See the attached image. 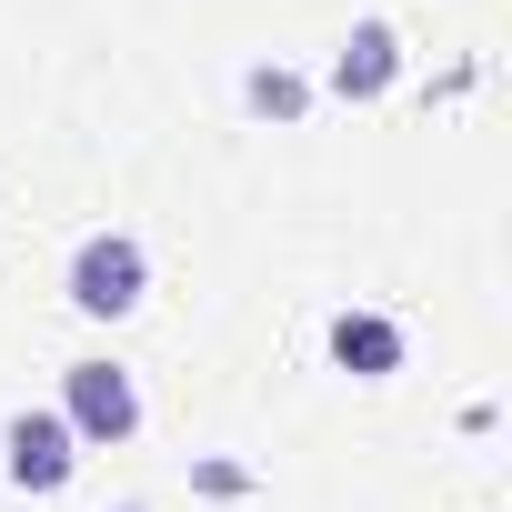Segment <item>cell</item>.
I'll return each instance as SVG.
<instances>
[{
  "instance_id": "8992f818",
  "label": "cell",
  "mask_w": 512,
  "mask_h": 512,
  "mask_svg": "<svg viewBox=\"0 0 512 512\" xmlns=\"http://www.w3.org/2000/svg\"><path fill=\"white\" fill-rule=\"evenodd\" d=\"M241 101H251V111H272V121H302V101H312V91H302L292 71H251V81H241Z\"/></svg>"
},
{
  "instance_id": "ba28073f",
  "label": "cell",
  "mask_w": 512,
  "mask_h": 512,
  "mask_svg": "<svg viewBox=\"0 0 512 512\" xmlns=\"http://www.w3.org/2000/svg\"><path fill=\"white\" fill-rule=\"evenodd\" d=\"M121 512H141V502H121Z\"/></svg>"
},
{
  "instance_id": "5b68a950",
  "label": "cell",
  "mask_w": 512,
  "mask_h": 512,
  "mask_svg": "<svg viewBox=\"0 0 512 512\" xmlns=\"http://www.w3.org/2000/svg\"><path fill=\"white\" fill-rule=\"evenodd\" d=\"M332 362L352 382H392L402 372V322L392 312H332Z\"/></svg>"
},
{
  "instance_id": "7a4b0ae2",
  "label": "cell",
  "mask_w": 512,
  "mask_h": 512,
  "mask_svg": "<svg viewBox=\"0 0 512 512\" xmlns=\"http://www.w3.org/2000/svg\"><path fill=\"white\" fill-rule=\"evenodd\" d=\"M141 292H151V251H141L131 231H91V241L71 251V312L121 322V312H141Z\"/></svg>"
},
{
  "instance_id": "3957f363",
  "label": "cell",
  "mask_w": 512,
  "mask_h": 512,
  "mask_svg": "<svg viewBox=\"0 0 512 512\" xmlns=\"http://www.w3.org/2000/svg\"><path fill=\"white\" fill-rule=\"evenodd\" d=\"M0 472H11L21 492H61L81 472V442L61 412H11V432H0Z\"/></svg>"
},
{
  "instance_id": "277c9868",
  "label": "cell",
  "mask_w": 512,
  "mask_h": 512,
  "mask_svg": "<svg viewBox=\"0 0 512 512\" xmlns=\"http://www.w3.org/2000/svg\"><path fill=\"white\" fill-rule=\"evenodd\" d=\"M402 81V41H392V21H362L342 51H332V91L342 101H382Z\"/></svg>"
},
{
  "instance_id": "52a82bcc",
  "label": "cell",
  "mask_w": 512,
  "mask_h": 512,
  "mask_svg": "<svg viewBox=\"0 0 512 512\" xmlns=\"http://www.w3.org/2000/svg\"><path fill=\"white\" fill-rule=\"evenodd\" d=\"M201 492H211V502H231V492H251V472H241V462H201Z\"/></svg>"
},
{
  "instance_id": "6da1fadb",
  "label": "cell",
  "mask_w": 512,
  "mask_h": 512,
  "mask_svg": "<svg viewBox=\"0 0 512 512\" xmlns=\"http://www.w3.org/2000/svg\"><path fill=\"white\" fill-rule=\"evenodd\" d=\"M61 422H71L81 452H111V442L141 432V382H131L121 362H71V372H61Z\"/></svg>"
}]
</instances>
